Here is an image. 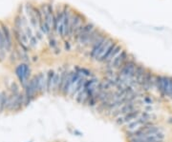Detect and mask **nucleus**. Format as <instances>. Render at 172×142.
<instances>
[{"instance_id": "obj_1", "label": "nucleus", "mask_w": 172, "mask_h": 142, "mask_svg": "<svg viewBox=\"0 0 172 142\" xmlns=\"http://www.w3.org/2000/svg\"><path fill=\"white\" fill-rule=\"evenodd\" d=\"M16 74L17 76V78L21 85L23 86V88L26 86V84L28 83V80L31 76V68L30 66L26 63H21L16 68Z\"/></svg>"}, {"instance_id": "obj_2", "label": "nucleus", "mask_w": 172, "mask_h": 142, "mask_svg": "<svg viewBox=\"0 0 172 142\" xmlns=\"http://www.w3.org/2000/svg\"><path fill=\"white\" fill-rule=\"evenodd\" d=\"M86 23L84 16L80 12H75L73 13L72 16L71 22H70V27H69V35L68 37H72L74 35V33L80 28L82 24Z\"/></svg>"}, {"instance_id": "obj_3", "label": "nucleus", "mask_w": 172, "mask_h": 142, "mask_svg": "<svg viewBox=\"0 0 172 142\" xmlns=\"http://www.w3.org/2000/svg\"><path fill=\"white\" fill-rule=\"evenodd\" d=\"M108 37H109L108 35H106L103 33L100 34L99 36L97 38V40L92 44L91 50H90V58L92 60H97V57H98V54H99V52L100 48L102 47V45L104 44V42L106 41V39Z\"/></svg>"}, {"instance_id": "obj_4", "label": "nucleus", "mask_w": 172, "mask_h": 142, "mask_svg": "<svg viewBox=\"0 0 172 142\" xmlns=\"http://www.w3.org/2000/svg\"><path fill=\"white\" fill-rule=\"evenodd\" d=\"M129 56H130V54L127 53L126 50H123V51H121V52L116 56V57L113 59V61L108 64V67L113 68V69H118V70H119V69L125 63V61L128 59Z\"/></svg>"}, {"instance_id": "obj_5", "label": "nucleus", "mask_w": 172, "mask_h": 142, "mask_svg": "<svg viewBox=\"0 0 172 142\" xmlns=\"http://www.w3.org/2000/svg\"><path fill=\"white\" fill-rule=\"evenodd\" d=\"M25 11H26L28 17H29V20H30L31 25L34 28L35 30H37L38 28H39V23H38L37 15H35L34 7L31 3H27L26 7H25Z\"/></svg>"}, {"instance_id": "obj_6", "label": "nucleus", "mask_w": 172, "mask_h": 142, "mask_svg": "<svg viewBox=\"0 0 172 142\" xmlns=\"http://www.w3.org/2000/svg\"><path fill=\"white\" fill-rule=\"evenodd\" d=\"M0 27H1V30L4 34V39H5V51L6 52H10L11 49L13 47V41H12V35L11 32L9 30V27L3 22H0Z\"/></svg>"}, {"instance_id": "obj_7", "label": "nucleus", "mask_w": 172, "mask_h": 142, "mask_svg": "<svg viewBox=\"0 0 172 142\" xmlns=\"http://www.w3.org/2000/svg\"><path fill=\"white\" fill-rule=\"evenodd\" d=\"M159 93L161 94L162 97H170V76L162 75V82Z\"/></svg>"}, {"instance_id": "obj_8", "label": "nucleus", "mask_w": 172, "mask_h": 142, "mask_svg": "<svg viewBox=\"0 0 172 142\" xmlns=\"http://www.w3.org/2000/svg\"><path fill=\"white\" fill-rule=\"evenodd\" d=\"M74 72H68L66 79H65V83H64V86L61 92V95L63 96H68L70 95L71 93V89H72V85H73V77H74Z\"/></svg>"}, {"instance_id": "obj_9", "label": "nucleus", "mask_w": 172, "mask_h": 142, "mask_svg": "<svg viewBox=\"0 0 172 142\" xmlns=\"http://www.w3.org/2000/svg\"><path fill=\"white\" fill-rule=\"evenodd\" d=\"M147 69L142 65V64H137V66H136L135 69V77H134V80L136 81L138 86L141 87L142 79H143V76H145V73H146Z\"/></svg>"}, {"instance_id": "obj_10", "label": "nucleus", "mask_w": 172, "mask_h": 142, "mask_svg": "<svg viewBox=\"0 0 172 142\" xmlns=\"http://www.w3.org/2000/svg\"><path fill=\"white\" fill-rule=\"evenodd\" d=\"M56 72L54 70H50L47 75H46V93L47 94H53V86L55 81Z\"/></svg>"}, {"instance_id": "obj_11", "label": "nucleus", "mask_w": 172, "mask_h": 142, "mask_svg": "<svg viewBox=\"0 0 172 142\" xmlns=\"http://www.w3.org/2000/svg\"><path fill=\"white\" fill-rule=\"evenodd\" d=\"M38 75V95H41L46 93V75L44 73H39Z\"/></svg>"}, {"instance_id": "obj_12", "label": "nucleus", "mask_w": 172, "mask_h": 142, "mask_svg": "<svg viewBox=\"0 0 172 142\" xmlns=\"http://www.w3.org/2000/svg\"><path fill=\"white\" fill-rule=\"evenodd\" d=\"M23 106H25V95L24 94H19L16 96V99H14L13 112L20 111L23 108Z\"/></svg>"}, {"instance_id": "obj_13", "label": "nucleus", "mask_w": 172, "mask_h": 142, "mask_svg": "<svg viewBox=\"0 0 172 142\" xmlns=\"http://www.w3.org/2000/svg\"><path fill=\"white\" fill-rule=\"evenodd\" d=\"M102 33H103V32L102 31V30H99V28H97L96 27V29L93 31L92 33H91V34H90V36H89V38H88V40L86 41V43L84 44V46L83 47H85V48H88V47H90V46H92V44L94 43V42L97 40V38L99 36L100 34Z\"/></svg>"}, {"instance_id": "obj_14", "label": "nucleus", "mask_w": 172, "mask_h": 142, "mask_svg": "<svg viewBox=\"0 0 172 142\" xmlns=\"http://www.w3.org/2000/svg\"><path fill=\"white\" fill-rule=\"evenodd\" d=\"M141 113H142V112L138 108L135 109L134 111H132L130 113H126L125 116H124V123L126 124V123H129V122L133 121V120H135V119H137L140 116Z\"/></svg>"}, {"instance_id": "obj_15", "label": "nucleus", "mask_w": 172, "mask_h": 142, "mask_svg": "<svg viewBox=\"0 0 172 142\" xmlns=\"http://www.w3.org/2000/svg\"><path fill=\"white\" fill-rule=\"evenodd\" d=\"M8 95L6 94V92H1L0 93V113H3L6 110V105L7 101H8Z\"/></svg>"}, {"instance_id": "obj_16", "label": "nucleus", "mask_w": 172, "mask_h": 142, "mask_svg": "<svg viewBox=\"0 0 172 142\" xmlns=\"http://www.w3.org/2000/svg\"><path fill=\"white\" fill-rule=\"evenodd\" d=\"M123 47H121L120 45H119L118 44V46L116 47V48H115V50H114V51H113V53H112V54L110 55V57H109V59H108V61H107V64H109V63H111L112 61H113V59L115 58V57H116V56L121 52V51H123Z\"/></svg>"}, {"instance_id": "obj_17", "label": "nucleus", "mask_w": 172, "mask_h": 142, "mask_svg": "<svg viewBox=\"0 0 172 142\" xmlns=\"http://www.w3.org/2000/svg\"><path fill=\"white\" fill-rule=\"evenodd\" d=\"M76 72L77 73H78L81 75H82V76H90L91 75V72L89 70H87V69H85V68H80V67H77L76 68Z\"/></svg>"}, {"instance_id": "obj_18", "label": "nucleus", "mask_w": 172, "mask_h": 142, "mask_svg": "<svg viewBox=\"0 0 172 142\" xmlns=\"http://www.w3.org/2000/svg\"><path fill=\"white\" fill-rule=\"evenodd\" d=\"M11 93L12 95H19V87H18V85L16 83V82H13L12 85H11Z\"/></svg>"}, {"instance_id": "obj_19", "label": "nucleus", "mask_w": 172, "mask_h": 142, "mask_svg": "<svg viewBox=\"0 0 172 142\" xmlns=\"http://www.w3.org/2000/svg\"><path fill=\"white\" fill-rule=\"evenodd\" d=\"M0 51H5V39L1 27H0Z\"/></svg>"}, {"instance_id": "obj_20", "label": "nucleus", "mask_w": 172, "mask_h": 142, "mask_svg": "<svg viewBox=\"0 0 172 142\" xmlns=\"http://www.w3.org/2000/svg\"><path fill=\"white\" fill-rule=\"evenodd\" d=\"M143 102H145V104H148V105H151L153 103V100L151 97L149 96H145V98H143Z\"/></svg>"}, {"instance_id": "obj_21", "label": "nucleus", "mask_w": 172, "mask_h": 142, "mask_svg": "<svg viewBox=\"0 0 172 142\" xmlns=\"http://www.w3.org/2000/svg\"><path fill=\"white\" fill-rule=\"evenodd\" d=\"M116 124L117 125H123V124H124V116H119L118 117V119H116Z\"/></svg>"}, {"instance_id": "obj_22", "label": "nucleus", "mask_w": 172, "mask_h": 142, "mask_svg": "<svg viewBox=\"0 0 172 142\" xmlns=\"http://www.w3.org/2000/svg\"><path fill=\"white\" fill-rule=\"evenodd\" d=\"M57 46V44H56V41L53 38V39H51L50 40V47L51 48H53V49H55L56 47Z\"/></svg>"}, {"instance_id": "obj_23", "label": "nucleus", "mask_w": 172, "mask_h": 142, "mask_svg": "<svg viewBox=\"0 0 172 142\" xmlns=\"http://www.w3.org/2000/svg\"><path fill=\"white\" fill-rule=\"evenodd\" d=\"M170 98H172V76H170Z\"/></svg>"}, {"instance_id": "obj_24", "label": "nucleus", "mask_w": 172, "mask_h": 142, "mask_svg": "<svg viewBox=\"0 0 172 142\" xmlns=\"http://www.w3.org/2000/svg\"><path fill=\"white\" fill-rule=\"evenodd\" d=\"M74 133H76V136H78V137H81V136H82V133H81V132L77 131V130H75V131H74Z\"/></svg>"}, {"instance_id": "obj_25", "label": "nucleus", "mask_w": 172, "mask_h": 142, "mask_svg": "<svg viewBox=\"0 0 172 142\" xmlns=\"http://www.w3.org/2000/svg\"><path fill=\"white\" fill-rule=\"evenodd\" d=\"M65 48L68 50V51L70 50V44H69V42H66V43H65Z\"/></svg>"}, {"instance_id": "obj_26", "label": "nucleus", "mask_w": 172, "mask_h": 142, "mask_svg": "<svg viewBox=\"0 0 172 142\" xmlns=\"http://www.w3.org/2000/svg\"><path fill=\"white\" fill-rule=\"evenodd\" d=\"M168 122H169V123H172V117H171V118H169V120H168Z\"/></svg>"}, {"instance_id": "obj_27", "label": "nucleus", "mask_w": 172, "mask_h": 142, "mask_svg": "<svg viewBox=\"0 0 172 142\" xmlns=\"http://www.w3.org/2000/svg\"><path fill=\"white\" fill-rule=\"evenodd\" d=\"M29 142H32V141H29Z\"/></svg>"}]
</instances>
